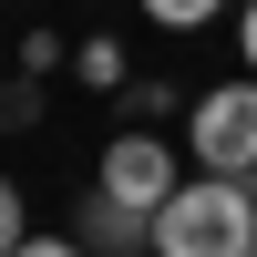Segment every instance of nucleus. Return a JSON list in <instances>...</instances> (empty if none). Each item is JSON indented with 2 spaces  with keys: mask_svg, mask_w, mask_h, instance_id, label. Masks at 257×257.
I'll return each mask as SVG.
<instances>
[{
  "mask_svg": "<svg viewBox=\"0 0 257 257\" xmlns=\"http://www.w3.org/2000/svg\"><path fill=\"white\" fill-rule=\"evenodd\" d=\"M155 257H257V175H185L155 216Z\"/></svg>",
  "mask_w": 257,
  "mask_h": 257,
  "instance_id": "1",
  "label": "nucleus"
},
{
  "mask_svg": "<svg viewBox=\"0 0 257 257\" xmlns=\"http://www.w3.org/2000/svg\"><path fill=\"white\" fill-rule=\"evenodd\" d=\"M185 144H196V175H257V72L185 103Z\"/></svg>",
  "mask_w": 257,
  "mask_h": 257,
  "instance_id": "2",
  "label": "nucleus"
},
{
  "mask_svg": "<svg viewBox=\"0 0 257 257\" xmlns=\"http://www.w3.org/2000/svg\"><path fill=\"white\" fill-rule=\"evenodd\" d=\"M175 144L155 134V123H123L113 144H103V175H93V196H113V206H134V216H165L175 206Z\"/></svg>",
  "mask_w": 257,
  "mask_h": 257,
  "instance_id": "3",
  "label": "nucleus"
},
{
  "mask_svg": "<svg viewBox=\"0 0 257 257\" xmlns=\"http://www.w3.org/2000/svg\"><path fill=\"white\" fill-rule=\"evenodd\" d=\"M82 247L93 257H134V247H155V216H134L113 196H82Z\"/></svg>",
  "mask_w": 257,
  "mask_h": 257,
  "instance_id": "4",
  "label": "nucleus"
},
{
  "mask_svg": "<svg viewBox=\"0 0 257 257\" xmlns=\"http://www.w3.org/2000/svg\"><path fill=\"white\" fill-rule=\"evenodd\" d=\"M72 72L93 82V93H123V41H82V52H72Z\"/></svg>",
  "mask_w": 257,
  "mask_h": 257,
  "instance_id": "5",
  "label": "nucleus"
},
{
  "mask_svg": "<svg viewBox=\"0 0 257 257\" xmlns=\"http://www.w3.org/2000/svg\"><path fill=\"white\" fill-rule=\"evenodd\" d=\"M226 0H144V21H165V31H196V21H216Z\"/></svg>",
  "mask_w": 257,
  "mask_h": 257,
  "instance_id": "6",
  "label": "nucleus"
},
{
  "mask_svg": "<svg viewBox=\"0 0 257 257\" xmlns=\"http://www.w3.org/2000/svg\"><path fill=\"white\" fill-rule=\"evenodd\" d=\"M31 113H41V93H31V72H21V82H0V134H21Z\"/></svg>",
  "mask_w": 257,
  "mask_h": 257,
  "instance_id": "7",
  "label": "nucleus"
},
{
  "mask_svg": "<svg viewBox=\"0 0 257 257\" xmlns=\"http://www.w3.org/2000/svg\"><path fill=\"white\" fill-rule=\"evenodd\" d=\"M21 237H31V226H21V185L0 175V257H21Z\"/></svg>",
  "mask_w": 257,
  "mask_h": 257,
  "instance_id": "8",
  "label": "nucleus"
},
{
  "mask_svg": "<svg viewBox=\"0 0 257 257\" xmlns=\"http://www.w3.org/2000/svg\"><path fill=\"white\" fill-rule=\"evenodd\" d=\"M52 62H62V41H52V31H31V41H21V72H31V82H52Z\"/></svg>",
  "mask_w": 257,
  "mask_h": 257,
  "instance_id": "9",
  "label": "nucleus"
},
{
  "mask_svg": "<svg viewBox=\"0 0 257 257\" xmlns=\"http://www.w3.org/2000/svg\"><path fill=\"white\" fill-rule=\"evenodd\" d=\"M21 257H93V247H72V237H21Z\"/></svg>",
  "mask_w": 257,
  "mask_h": 257,
  "instance_id": "10",
  "label": "nucleus"
},
{
  "mask_svg": "<svg viewBox=\"0 0 257 257\" xmlns=\"http://www.w3.org/2000/svg\"><path fill=\"white\" fill-rule=\"evenodd\" d=\"M237 52H247V72H257V0L237 11Z\"/></svg>",
  "mask_w": 257,
  "mask_h": 257,
  "instance_id": "11",
  "label": "nucleus"
}]
</instances>
